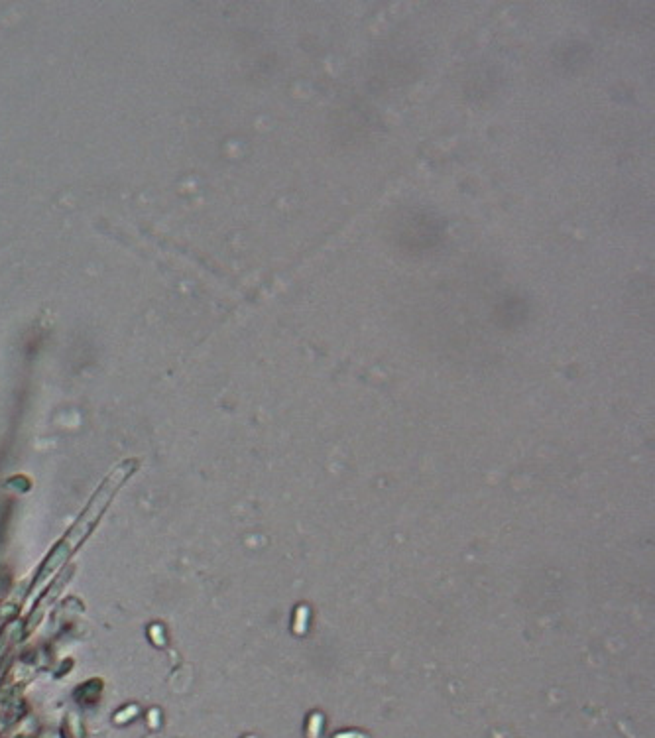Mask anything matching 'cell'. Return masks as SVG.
<instances>
[{
  "instance_id": "6da1fadb",
  "label": "cell",
  "mask_w": 655,
  "mask_h": 738,
  "mask_svg": "<svg viewBox=\"0 0 655 738\" xmlns=\"http://www.w3.org/2000/svg\"><path fill=\"white\" fill-rule=\"evenodd\" d=\"M136 465H138L136 459H126V461L119 463L109 473V477L103 481V485L99 487V491L95 492V496L91 498V502L87 504V508L83 510V514L77 518V522L65 534V538L58 544V548L54 550V554L50 555L48 561L44 563V567H42L44 571L38 577V583H42L48 577V573H54L63 561H67L69 555L75 554V550L79 548V544L91 534V530L99 522L101 514L105 512L107 504L111 502V498L117 494V491L122 487V483L134 473Z\"/></svg>"
}]
</instances>
